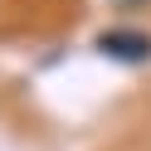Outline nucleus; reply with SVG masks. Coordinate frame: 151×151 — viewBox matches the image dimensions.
Instances as JSON below:
<instances>
[{
	"instance_id": "nucleus-1",
	"label": "nucleus",
	"mask_w": 151,
	"mask_h": 151,
	"mask_svg": "<svg viewBox=\"0 0 151 151\" xmlns=\"http://www.w3.org/2000/svg\"><path fill=\"white\" fill-rule=\"evenodd\" d=\"M98 49L117 63H146L151 59V34L146 29H132V24H112V29L98 34Z\"/></svg>"
}]
</instances>
